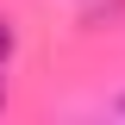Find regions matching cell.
<instances>
[{"label": "cell", "instance_id": "obj_1", "mask_svg": "<svg viewBox=\"0 0 125 125\" xmlns=\"http://www.w3.org/2000/svg\"><path fill=\"white\" fill-rule=\"evenodd\" d=\"M119 113H125V100H119Z\"/></svg>", "mask_w": 125, "mask_h": 125}]
</instances>
